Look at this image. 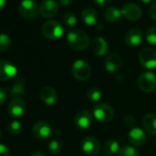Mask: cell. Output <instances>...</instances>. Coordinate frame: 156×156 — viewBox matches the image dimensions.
<instances>
[{
    "label": "cell",
    "mask_w": 156,
    "mask_h": 156,
    "mask_svg": "<svg viewBox=\"0 0 156 156\" xmlns=\"http://www.w3.org/2000/svg\"><path fill=\"white\" fill-rule=\"evenodd\" d=\"M66 41L70 48L75 51H83L89 46V37L81 30H70L66 35Z\"/></svg>",
    "instance_id": "cell-1"
},
{
    "label": "cell",
    "mask_w": 156,
    "mask_h": 156,
    "mask_svg": "<svg viewBox=\"0 0 156 156\" xmlns=\"http://www.w3.org/2000/svg\"><path fill=\"white\" fill-rule=\"evenodd\" d=\"M41 32L46 39L56 41L62 37L64 33V29L60 22L56 20H48L42 25Z\"/></svg>",
    "instance_id": "cell-2"
},
{
    "label": "cell",
    "mask_w": 156,
    "mask_h": 156,
    "mask_svg": "<svg viewBox=\"0 0 156 156\" xmlns=\"http://www.w3.org/2000/svg\"><path fill=\"white\" fill-rule=\"evenodd\" d=\"M72 73L74 78L79 81H86L90 77L91 67L84 60H76L72 66Z\"/></svg>",
    "instance_id": "cell-3"
},
{
    "label": "cell",
    "mask_w": 156,
    "mask_h": 156,
    "mask_svg": "<svg viewBox=\"0 0 156 156\" xmlns=\"http://www.w3.org/2000/svg\"><path fill=\"white\" fill-rule=\"evenodd\" d=\"M93 115L98 121L107 123L113 119L114 110L113 108L107 103H98L93 108Z\"/></svg>",
    "instance_id": "cell-4"
},
{
    "label": "cell",
    "mask_w": 156,
    "mask_h": 156,
    "mask_svg": "<svg viewBox=\"0 0 156 156\" xmlns=\"http://www.w3.org/2000/svg\"><path fill=\"white\" fill-rule=\"evenodd\" d=\"M19 12L24 19L34 20L37 18L39 8L34 0H22L19 6Z\"/></svg>",
    "instance_id": "cell-5"
},
{
    "label": "cell",
    "mask_w": 156,
    "mask_h": 156,
    "mask_svg": "<svg viewBox=\"0 0 156 156\" xmlns=\"http://www.w3.org/2000/svg\"><path fill=\"white\" fill-rule=\"evenodd\" d=\"M139 88L145 93H151L156 89V75L151 72L141 73L138 79Z\"/></svg>",
    "instance_id": "cell-6"
},
{
    "label": "cell",
    "mask_w": 156,
    "mask_h": 156,
    "mask_svg": "<svg viewBox=\"0 0 156 156\" xmlns=\"http://www.w3.org/2000/svg\"><path fill=\"white\" fill-rule=\"evenodd\" d=\"M32 133L34 137L40 140H47L52 135L51 125L43 120L37 121L32 127Z\"/></svg>",
    "instance_id": "cell-7"
},
{
    "label": "cell",
    "mask_w": 156,
    "mask_h": 156,
    "mask_svg": "<svg viewBox=\"0 0 156 156\" xmlns=\"http://www.w3.org/2000/svg\"><path fill=\"white\" fill-rule=\"evenodd\" d=\"M139 61L140 64L147 69H153L156 67V51L151 48H143L139 54Z\"/></svg>",
    "instance_id": "cell-8"
},
{
    "label": "cell",
    "mask_w": 156,
    "mask_h": 156,
    "mask_svg": "<svg viewBox=\"0 0 156 156\" xmlns=\"http://www.w3.org/2000/svg\"><path fill=\"white\" fill-rule=\"evenodd\" d=\"M26 111V103L21 98H12L8 106V112L13 119H19L24 115Z\"/></svg>",
    "instance_id": "cell-9"
},
{
    "label": "cell",
    "mask_w": 156,
    "mask_h": 156,
    "mask_svg": "<svg viewBox=\"0 0 156 156\" xmlns=\"http://www.w3.org/2000/svg\"><path fill=\"white\" fill-rule=\"evenodd\" d=\"M81 147L83 151L89 156H96L98 154L101 147L98 140L92 136H87L83 139Z\"/></svg>",
    "instance_id": "cell-10"
},
{
    "label": "cell",
    "mask_w": 156,
    "mask_h": 156,
    "mask_svg": "<svg viewBox=\"0 0 156 156\" xmlns=\"http://www.w3.org/2000/svg\"><path fill=\"white\" fill-rule=\"evenodd\" d=\"M18 73V68L7 60H0V81L10 80Z\"/></svg>",
    "instance_id": "cell-11"
},
{
    "label": "cell",
    "mask_w": 156,
    "mask_h": 156,
    "mask_svg": "<svg viewBox=\"0 0 156 156\" xmlns=\"http://www.w3.org/2000/svg\"><path fill=\"white\" fill-rule=\"evenodd\" d=\"M122 16L129 21H137L142 15L141 9L134 3H127L121 8Z\"/></svg>",
    "instance_id": "cell-12"
},
{
    "label": "cell",
    "mask_w": 156,
    "mask_h": 156,
    "mask_svg": "<svg viewBox=\"0 0 156 156\" xmlns=\"http://www.w3.org/2000/svg\"><path fill=\"white\" fill-rule=\"evenodd\" d=\"M59 9L58 3L55 0H43L39 7L40 14L45 19H51L54 17Z\"/></svg>",
    "instance_id": "cell-13"
},
{
    "label": "cell",
    "mask_w": 156,
    "mask_h": 156,
    "mask_svg": "<svg viewBox=\"0 0 156 156\" xmlns=\"http://www.w3.org/2000/svg\"><path fill=\"white\" fill-rule=\"evenodd\" d=\"M92 115L89 111L83 109L78 112L74 117V125L80 129H87L92 124Z\"/></svg>",
    "instance_id": "cell-14"
},
{
    "label": "cell",
    "mask_w": 156,
    "mask_h": 156,
    "mask_svg": "<svg viewBox=\"0 0 156 156\" xmlns=\"http://www.w3.org/2000/svg\"><path fill=\"white\" fill-rule=\"evenodd\" d=\"M124 41L128 46H130V47L138 46L142 41L141 30L140 29H137V28H133V29L129 30L125 34Z\"/></svg>",
    "instance_id": "cell-15"
},
{
    "label": "cell",
    "mask_w": 156,
    "mask_h": 156,
    "mask_svg": "<svg viewBox=\"0 0 156 156\" xmlns=\"http://www.w3.org/2000/svg\"><path fill=\"white\" fill-rule=\"evenodd\" d=\"M122 65V59L119 54L116 52H112L108 54L105 60V67L106 70L109 73L117 72Z\"/></svg>",
    "instance_id": "cell-16"
},
{
    "label": "cell",
    "mask_w": 156,
    "mask_h": 156,
    "mask_svg": "<svg viewBox=\"0 0 156 156\" xmlns=\"http://www.w3.org/2000/svg\"><path fill=\"white\" fill-rule=\"evenodd\" d=\"M40 98L45 105L53 106L57 101L58 96L54 88L51 87H44L40 91Z\"/></svg>",
    "instance_id": "cell-17"
},
{
    "label": "cell",
    "mask_w": 156,
    "mask_h": 156,
    "mask_svg": "<svg viewBox=\"0 0 156 156\" xmlns=\"http://www.w3.org/2000/svg\"><path fill=\"white\" fill-rule=\"evenodd\" d=\"M128 139L131 144L141 146L146 142V134L140 128H132L128 134Z\"/></svg>",
    "instance_id": "cell-18"
},
{
    "label": "cell",
    "mask_w": 156,
    "mask_h": 156,
    "mask_svg": "<svg viewBox=\"0 0 156 156\" xmlns=\"http://www.w3.org/2000/svg\"><path fill=\"white\" fill-rule=\"evenodd\" d=\"M26 94V83L23 77H18L9 89V96L13 98H20Z\"/></svg>",
    "instance_id": "cell-19"
},
{
    "label": "cell",
    "mask_w": 156,
    "mask_h": 156,
    "mask_svg": "<svg viewBox=\"0 0 156 156\" xmlns=\"http://www.w3.org/2000/svg\"><path fill=\"white\" fill-rule=\"evenodd\" d=\"M81 18L84 23L87 26H94L98 20V14L93 8H87L81 13Z\"/></svg>",
    "instance_id": "cell-20"
},
{
    "label": "cell",
    "mask_w": 156,
    "mask_h": 156,
    "mask_svg": "<svg viewBox=\"0 0 156 156\" xmlns=\"http://www.w3.org/2000/svg\"><path fill=\"white\" fill-rule=\"evenodd\" d=\"M93 51L97 56H103L108 51V43L102 37H97L93 42Z\"/></svg>",
    "instance_id": "cell-21"
},
{
    "label": "cell",
    "mask_w": 156,
    "mask_h": 156,
    "mask_svg": "<svg viewBox=\"0 0 156 156\" xmlns=\"http://www.w3.org/2000/svg\"><path fill=\"white\" fill-rule=\"evenodd\" d=\"M143 126L148 133L156 135V115L149 113L143 118Z\"/></svg>",
    "instance_id": "cell-22"
},
{
    "label": "cell",
    "mask_w": 156,
    "mask_h": 156,
    "mask_svg": "<svg viewBox=\"0 0 156 156\" xmlns=\"http://www.w3.org/2000/svg\"><path fill=\"white\" fill-rule=\"evenodd\" d=\"M119 143L116 140L112 139L105 141L102 151L106 156H112L119 151Z\"/></svg>",
    "instance_id": "cell-23"
},
{
    "label": "cell",
    "mask_w": 156,
    "mask_h": 156,
    "mask_svg": "<svg viewBox=\"0 0 156 156\" xmlns=\"http://www.w3.org/2000/svg\"><path fill=\"white\" fill-rule=\"evenodd\" d=\"M122 14H121V10L119 9L116 7H109L106 9L105 13H104V17L106 19V20L108 22H117L118 20H120Z\"/></svg>",
    "instance_id": "cell-24"
},
{
    "label": "cell",
    "mask_w": 156,
    "mask_h": 156,
    "mask_svg": "<svg viewBox=\"0 0 156 156\" xmlns=\"http://www.w3.org/2000/svg\"><path fill=\"white\" fill-rule=\"evenodd\" d=\"M12 45L11 38L6 33H0V52L8 51Z\"/></svg>",
    "instance_id": "cell-25"
},
{
    "label": "cell",
    "mask_w": 156,
    "mask_h": 156,
    "mask_svg": "<svg viewBox=\"0 0 156 156\" xmlns=\"http://www.w3.org/2000/svg\"><path fill=\"white\" fill-rule=\"evenodd\" d=\"M62 21L64 23L65 26L69 27V28H73L76 25L77 23V19H76V16L71 12V11H68L66 12L63 17H62Z\"/></svg>",
    "instance_id": "cell-26"
},
{
    "label": "cell",
    "mask_w": 156,
    "mask_h": 156,
    "mask_svg": "<svg viewBox=\"0 0 156 156\" xmlns=\"http://www.w3.org/2000/svg\"><path fill=\"white\" fill-rule=\"evenodd\" d=\"M8 129H9V132L11 135L17 136V135H19L21 132V130H22V125H21L20 121H19V120H13V121H11L9 124Z\"/></svg>",
    "instance_id": "cell-27"
},
{
    "label": "cell",
    "mask_w": 156,
    "mask_h": 156,
    "mask_svg": "<svg viewBox=\"0 0 156 156\" xmlns=\"http://www.w3.org/2000/svg\"><path fill=\"white\" fill-rule=\"evenodd\" d=\"M101 91L99 90V88L98 87H91L90 89H88L87 91V98L91 101V102H98L100 98H101Z\"/></svg>",
    "instance_id": "cell-28"
},
{
    "label": "cell",
    "mask_w": 156,
    "mask_h": 156,
    "mask_svg": "<svg viewBox=\"0 0 156 156\" xmlns=\"http://www.w3.org/2000/svg\"><path fill=\"white\" fill-rule=\"evenodd\" d=\"M62 142L58 140H52L50 141L49 145H48V149H49V151L53 154V155H56V154H59L61 151H62Z\"/></svg>",
    "instance_id": "cell-29"
},
{
    "label": "cell",
    "mask_w": 156,
    "mask_h": 156,
    "mask_svg": "<svg viewBox=\"0 0 156 156\" xmlns=\"http://www.w3.org/2000/svg\"><path fill=\"white\" fill-rule=\"evenodd\" d=\"M119 156H140L138 151L131 146H123L119 151Z\"/></svg>",
    "instance_id": "cell-30"
},
{
    "label": "cell",
    "mask_w": 156,
    "mask_h": 156,
    "mask_svg": "<svg viewBox=\"0 0 156 156\" xmlns=\"http://www.w3.org/2000/svg\"><path fill=\"white\" fill-rule=\"evenodd\" d=\"M145 38L146 41L151 44L156 46V28L155 27H151L146 30L145 33Z\"/></svg>",
    "instance_id": "cell-31"
},
{
    "label": "cell",
    "mask_w": 156,
    "mask_h": 156,
    "mask_svg": "<svg viewBox=\"0 0 156 156\" xmlns=\"http://www.w3.org/2000/svg\"><path fill=\"white\" fill-rule=\"evenodd\" d=\"M7 99H8V92L4 88L0 87V106L4 105Z\"/></svg>",
    "instance_id": "cell-32"
},
{
    "label": "cell",
    "mask_w": 156,
    "mask_h": 156,
    "mask_svg": "<svg viewBox=\"0 0 156 156\" xmlns=\"http://www.w3.org/2000/svg\"><path fill=\"white\" fill-rule=\"evenodd\" d=\"M124 123L127 127H133L135 125V119L133 117L129 116V115H127L125 118H124Z\"/></svg>",
    "instance_id": "cell-33"
},
{
    "label": "cell",
    "mask_w": 156,
    "mask_h": 156,
    "mask_svg": "<svg viewBox=\"0 0 156 156\" xmlns=\"http://www.w3.org/2000/svg\"><path fill=\"white\" fill-rule=\"evenodd\" d=\"M0 156H9V147L2 143H0Z\"/></svg>",
    "instance_id": "cell-34"
},
{
    "label": "cell",
    "mask_w": 156,
    "mask_h": 156,
    "mask_svg": "<svg viewBox=\"0 0 156 156\" xmlns=\"http://www.w3.org/2000/svg\"><path fill=\"white\" fill-rule=\"evenodd\" d=\"M150 16L154 21H156V1L153 2L150 8Z\"/></svg>",
    "instance_id": "cell-35"
},
{
    "label": "cell",
    "mask_w": 156,
    "mask_h": 156,
    "mask_svg": "<svg viewBox=\"0 0 156 156\" xmlns=\"http://www.w3.org/2000/svg\"><path fill=\"white\" fill-rule=\"evenodd\" d=\"M95 1V4L99 7V8H104V7H107L109 2H110V0H94Z\"/></svg>",
    "instance_id": "cell-36"
},
{
    "label": "cell",
    "mask_w": 156,
    "mask_h": 156,
    "mask_svg": "<svg viewBox=\"0 0 156 156\" xmlns=\"http://www.w3.org/2000/svg\"><path fill=\"white\" fill-rule=\"evenodd\" d=\"M58 1H59V3H60L62 6H63V7H68V6H70V5L72 4L73 0H58Z\"/></svg>",
    "instance_id": "cell-37"
},
{
    "label": "cell",
    "mask_w": 156,
    "mask_h": 156,
    "mask_svg": "<svg viewBox=\"0 0 156 156\" xmlns=\"http://www.w3.org/2000/svg\"><path fill=\"white\" fill-rule=\"evenodd\" d=\"M6 3H7V0H0V12L5 9Z\"/></svg>",
    "instance_id": "cell-38"
},
{
    "label": "cell",
    "mask_w": 156,
    "mask_h": 156,
    "mask_svg": "<svg viewBox=\"0 0 156 156\" xmlns=\"http://www.w3.org/2000/svg\"><path fill=\"white\" fill-rule=\"evenodd\" d=\"M30 156H45V154L43 152L40 151H36L32 152Z\"/></svg>",
    "instance_id": "cell-39"
},
{
    "label": "cell",
    "mask_w": 156,
    "mask_h": 156,
    "mask_svg": "<svg viewBox=\"0 0 156 156\" xmlns=\"http://www.w3.org/2000/svg\"><path fill=\"white\" fill-rule=\"evenodd\" d=\"M140 1H141L143 4H149L152 1V0H140Z\"/></svg>",
    "instance_id": "cell-40"
},
{
    "label": "cell",
    "mask_w": 156,
    "mask_h": 156,
    "mask_svg": "<svg viewBox=\"0 0 156 156\" xmlns=\"http://www.w3.org/2000/svg\"><path fill=\"white\" fill-rule=\"evenodd\" d=\"M1 135H2V133H1V130H0V139H1Z\"/></svg>",
    "instance_id": "cell-41"
}]
</instances>
